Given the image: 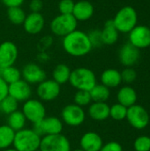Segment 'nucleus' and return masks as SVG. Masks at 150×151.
Wrapping results in <instances>:
<instances>
[{
	"label": "nucleus",
	"instance_id": "31",
	"mask_svg": "<svg viewBox=\"0 0 150 151\" xmlns=\"http://www.w3.org/2000/svg\"><path fill=\"white\" fill-rule=\"evenodd\" d=\"M127 108L120 104H115L110 107V117L117 121L123 120L126 118Z\"/></svg>",
	"mask_w": 150,
	"mask_h": 151
},
{
	"label": "nucleus",
	"instance_id": "26",
	"mask_svg": "<svg viewBox=\"0 0 150 151\" xmlns=\"http://www.w3.org/2000/svg\"><path fill=\"white\" fill-rule=\"evenodd\" d=\"M27 119L22 113V111H15L14 112L11 113L8 115L7 118V124L13 131L18 132L23 128H25Z\"/></svg>",
	"mask_w": 150,
	"mask_h": 151
},
{
	"label": "nucleus",
	"instance_id": "14",
	"mask_svg": "<svg viewBox=\"0 0 150 151\" xmlns=\"http://www.w3.org/2000/svg\"><path fill=\"white\" fill-rule=\"evenodd\" d=\"M21 77L28 84H39L46 80L47 75L40 65L34 63H28L23 67Z\"/></svg>",
	"mask_w": 150,
	"mask_h": 151
},
{
	"label": "nucleus",
	"instance_id": "43",
	"mask_svg": "<svg viewBox=\"0 0 150 151\" xmlns=\"http://www.w3.org/2000/svg\"><path fill=\"white\" fill-rule=\"evenodd\" d=\"M2 70H3V67L0 65V75H1V73H2Z\"/></svg>",
	"mask_w": 150,
	"mask_h": 151
},
{
	"label": "nucleus",
	"instance_id": "27",
	"mask_svg": "<svg viewBox=\"0 0 150 151\" xmlns=\"http://www.w3.org/2000/svg\"><path fill=\"white\" fill-rule=\"evenodd\" d=\"M91 99L93 102H104L110 98L111 91L110 88L105 87L103 84H96L90 91Z\"/></svg>",
	"mask_w": 150,
	"mask_h": 151
},
{
	"label": "nucleus",
	"instance_id": "39",
	"mask_svg": "<svg viewBox=\"0 0 150 151\" xmlns=\"http://www.w3.org/2000/svg\"><path fill=\"white\" fill-rule=\"evenodd\" d=\"M8 96V84L0 76V102Z\"/></svg>",
	"mask_w": 150,
	"mask_h": 151
},
{
	"label": "nucleus",
	"instance_id": "35",
	"mask_svg": "<svg viewBox=\"0 0 150 151\" xmlns=\"http://www.w3.org/2000/svg\"><path fill=\"white\" fill-rule=\"evenodd\" d=\"M122 81L127 84H131L137 79V73L133 67H126L121 73Z\"/></svg>",
	"mask_w": 150,
	"mask_h": 151
},
{
	"label": "nucleus",
	"instance_id": "4",
	"mask_svg": "<svg viewBox=\"0 0 150 151\" xmlns=\"http://www.w3.org/2000/svg\"><path fill=\"white\" fill-rule=\"evenodd\" d=\"M112 21L119 33L128 34L137 26L138 13L133 7L126 5L118 11Z\"/></svg>",
	"mask_w": 150,
	"mask_h": 151
},
{
	"label": "nucleus",
	"instance_id": "13",
	"mask_svg": "<svg viewBox=\"0 0 150 151\" xmlns=\"http://www.w3.org/2000/svg\"><path fill=\"white\" fill-rule=\"evenodd\" d=\"M18 48L14 42L4 41L0 44V65L3 68L13 65L18 58Z\"/></svg>",
	"mask_w": 150,
	"mask_h": 151
},
{
	"label": "nucleus",
	"instance_id": "38",
	"mask_svg": "<svg viewBox=\"0 0 150 151\" xmlns=\"http://www.w3.org/2000/svg\"><path fill=\"white\" fill-rule=\"evenodd\" d=\"M43 8V3L42 0H31L29 4V9L31 12H41Z\"/></svg>",
	"mask_w": 150,
	"mask_h": 151
},
{
	"label": "nucleus",
	"instance_id": "28",
	"mask_svg": "<svg viewBox=\"0 0 150 151\" xmlns=\"http://www.w3.org/2000/svg\"><path fill=\"white\" fill-rule=\"evenodd\" d=\"M0 76L8 85H10L21 79V71H19L14 65L8 66L3 68Z\"/></svg>",
	"mask_w": 150,
	"mask_h": 151
},
{
	"label": "nucleus",
	"instance_id": "36",
	"mask_svg": "<svg viewBox=\"0 0 150 151\" xmlns=\"http://www.w3.org/2000/svg\"><path fill=\"white\" fill-rule=\"evenodd\" d=\"M75 3L73 0H60L58 3V11L60 14H72Z\"/></svg>",
	"mask_w": 150,
	"mask_h": 151
},
{
	"label": "nucleus",
	"instance_id": "2",
	"mask_svg": "<svg viewBox=\"0 0 150 151\" xmlns=\"http://www.w3.org/2000/svg\"><path fill=\"white\" fill-rule=\"evenodd\" d=\"M41 140L34 129L23 128L15 133L12 146L18 151H35L40 149Z\"/></svg>",
	"mask_w": 150,
	"mask_h": 151
},
{
	"label": "nucleus",
	"instance_id": "6",
	"mask_svg": "<svg viewBox=\"0 0 150 151\" xmlns=\"http://www.w3.org/2000/svg\"><path fill=\"white\" fill-rule=\"evenodd\" d=\"M133 128L141 130L147 127L149 124V114L146 108L141 105L134 104L127 108L126 118Z\"/></svg>",
	"mask_w": 150,
	"mask_h": 151
},
{
	"label": "nucleus",
	"instance_id": "21",
	"mask_svg": "<svg viewBox=\"0 0 150 151\" xmlns=\"http://www.w3.org/2000/svg\"><path fill=\"white\" fill-rule=\"evenodd\" d=\"M117 99L118 104L126 106V108L136 104L138 96L134 88L130 86H125L121 88L117 95Z\"/></svg>",
	"mask_w": 150,
	"mask_h": 151
},
{
	"label": "nucleus",
	"instance_id": "33",
	"mask_svg": "<svg viewBox=\"0 0 150 151\" xmlns=\"http://www.w3.org/2000/svg\"><path fill=\"white\" fill-rule=\"evenodd\" d=\"M135 151H150V137L148 135H141L137 137L133 142Z\"/></svg>",
	"mask_w": 150,
	"mask_h": 151
},
{
	"label": "nucleus",
	"instance_id": "7",
	"mask_svg": "<svg viewBox=\"0 0 150 151\" xmlns=\"http://www.w3.org/2000/svg\"><path fill=\"white\" fill-rule=\"evenodd\" d=\"M41 151H71V143L66 136L62 134L45 135L42 137Z\"/></svg>",
	"mask_w": 150,
	"mask_h": 151
},
{
	"label": "nucleus",
	"instance_id": "20",
	"mask_svg": "<svg viewBox=\"0 0 150 151\" xmlns=\"http://www.w3.org/2000/svg\"><path fill=\"white\" fill-rule=\"evenodd\" d=\"M88 113L92 119L103 121L110 118V106L104 102H94L89 105Z\"/></svg>",
	"mask_w": 150,
	"mask_h": 151
},
{
	"label": "nucleus",
	"instance_id": "15",
	"mask_svg": "<svg viewBox=\"0 0 150 151\" xmlns=\"http://www.w3.org/2000/svg\"><path fill=\"white\" fill-rule=\"evenodd\" d=\"M31 95L32 89L30 84L22 79L8 85V96L14 98L18 103L26 102L27 100L30 99Z\"/></svg>",
	"mask_w": 150,
	"mask_h": 151
},
{
	"label": "nucleus",
	"instance_id": "9",
	"mask_svg": "<svg viewBox=\"0 0 150 151\" xmlns=\"http://www.w3.org/2000/svg\"><path fill=\"white\" fill-rule=\"evenodd\" d=\"M62 122L70 127H79L86 119V113L82 107L71 104L65 106L61 111Z\"/></svg>",
	"mask_w": 150,
	"mask_h": 151
},
{
	"label": "nucleus",
	"instance_id": "42",
	"mask_svg": "<svg viewBox=\"0 0 150 151\" xmlns=\"http://www.w3.org/2000/svg\"><path fill=\"white\" fill-rule=\"evenodd\" d=\"M71 151H84V150H82L81 149H76V150H71Z\"/></svg>",
	"mask_w": 150,
	"mask_h": 151
},
{
	"label": "nucleus",
	"instance_id": "19",
	"mask_svg": "<svg viewBox=\"0 0 150 151\" xmlns=\"http://www.w3.org/2000/svg\"><path fill=\"white\" fill-rule=\"evenodd\" d=\"M80 145L84 151H99L103 145V142L97 133L88 132L81 136Z\"/></svg>",
	"mask_w": 150,
	"mask_h": 151
},
{
	"label": "nucleus",
	"instance_id": "25",
	"mask_svg": "<svg viewBox=\"0 0 150 151\" xmlns=\"http://www.w3.org/2000/svg\"><path fill=\"white\" fill-rule=\"evenodd\" d=\"M15 133L8 125L0 126V150H4L12 146Z\"/></svg>",
	"mask_w": 150,
	"mask_h": 151
},
{
	"label": "nucleus",
	"instance_id": "29",
	"mask_svg": "<svg viewBox=\"0 0 150 151\" xmlns=\"http://www.w3.org/2000/svg\"><path fill=\"white\" fill-rule=\"evenodd\" d=\"M26 16L27 14L25 11L21 8V6L7 8V18L9 21L13 25L23 24Z\"/></svg>",
	"mask_w": 150,
	"mask_h": 151
},
{
	"label": "nucleus",
	"instance_id": "32",
	"mask_svg": "<svg viewBox=\"0 0 150 151\" xmlns=\"http://www.w3.org/2000/svg\"><path fill=\"white\" fill-rule=\"evenodd\" d=\"M74 104L80 106L84 107L91 104L92 99L89 91H84V90H77V92L74 95L73 98Z\"/></svg>",
	"mask_w": 150,
	"mask_h": 151
},
{
	"label": "nucleus",
	"instance_id": "3",
	"mask_svg": "<svg viewBox=\"0 0 150 151\" xmlns=\"http://www.w3.org/2000/svg\"><path fill=\"white\" fill-rule=\"evenodd\" d=\"M69 82L75 89L84 91H90L97 84L95 73L86 67H79L72 70Z\"/></svg>",
	"mask_w": 150,
	"mask_h": 151
},
{
	"label": "nucleus",
	"instance_id": "11",
	"mask_svg": "<svg viewBox=\"0 0 150 151\" xmlns=\"http://www.w3.org/2000/svg\"><path fill=\"white\" fill-rule=\"evenodd\" d=\"M129 42L139 50L150 47V27L137 25L129 33Z\"/></svg>",
	"mask_w": 150,
	"mask_h": 151
},
{
	"label": "nucleus",
	"instance_id": "1",
	"mask_svg": "<svg viewBox=\"0 0 150 151\" xmlns=\"http://www.w3.org/2000/svg\"><path fill=\"white\" fill-rule=\"evenodd\" d=\"M62 46L68 55L75 58L84 57L93 50L88 34L77 29L63 37Z\"/></svg>",
	"mask_w": 150,
	"mask_h": 151
},
{
	"label": "nucleus",
	"instance_id": "10",
	"mask_svg": "<svg viewBox=\"0 0 150 151\" xmlns=\"http://www.w3.org/2000/svg\"><path fill=\"white\" fill-rule=\"evenodd\" d=\"M33 129L41 137L45 135L58 134L62 133L63 122L57 117H45L38 123L34 124Z\"/></svg>",
	"mask_w": 150,
	"mask_h": 151
},
{
	"label": "nucleus",
	"instance_id": "22",
	"mask_svg": "<svg viewBox=\"0 0 150 151\" xmlns=\"http://www.w3.org/2000/svg\"><path fill=\"white\" fill-rule=\"evenodd\" d=\"M101 34L103 43L105 45L115 44L118 42L119 36V32L116 28L112 19H109L104 23L103 28L101 30Z\"/></svg>",
	"mask_w": 150,
	"mask_h": 151
},
{
	"label": "nucleus",
	"instance_id": "18",
	"mask_svg": "<svg viewBox=\"0 0 150 151\" xmlns=\"http://www.w3.org/2000/svg\"><path fill=\"white\" fill-rule=\"evenodd\" d=\"M94 12L95 8L92 3L87 0H81L75 3L72 14L78 22H84L91 19Z\"/></svg>",
	"mask_w": 150,
	"mask_h": 151
},
{
	"label": "nucleus",
	"instance_id": "23",
	"mask_svg": "<svg viewBox=\"0 0 150 151\" xmlns=\"http://www.w3.org/2000/svg\"><path fill=\"white\" fill-rule=\"evenodd\" d=\"M101 84L104 85L108 88H117L122 82L121 73L117 69H106L101 74Z\"/></svg>",
	"mask_w": 150,
	"mask_h": 151
},
{
	"label": "nucleus",
	"instance_id": "34",
	"mask_svg": "<svg viewBox=\"0 0 150 151\" xmlns=\"http://www.w3.org/2000/svg\"><path fill=\"white\" fill-rule=\"evenodd\" d=\"M88 39H89V41H90L93 48H99L102 45H103V40H102L101 30H99V29L91 30L88 34Z\"/></svg>",
	"mask_w": 150,
	"mask_h": 151
},
{
	"label": "nucleus",
	"instance_id": "16",
	"mask_svg": "<svg viewBox=\"0 0 150 151\" xmlns=\"http://www.w3.org/2000/svg\"><path fill=\"white\" fill-rule=\"evenodd\" d=\"M140 57V50L132 45L130 42L124 44L119 50V61L126 67H132L133 65H134L139 61Z\"/></svg>",
	"mask_w": 150,
	"mask_h": 151
},
{
	"label": "nucleus",
	"instance_id": "24",
	"mask_svg": "<svg viewBox=\"0 0 150 151\" xmlns=\"http://www.w3.org/2000/svg\"><path fill=\"white\" fill-rule=\"evenodd\" d=\"M71 69L65 64H58L55 66L52 72V80L55 81L57 84L63 85L69 82Z\"/></svg>",
	"mask_w": 150,
	"mask_h": 151
},
{
	"label": "nucleus",
	"instance_id": "44",
	"mask_svg": "<svg viewBox=\"0 0 150 151\" xmlns=\"http://www.w3.org/2000/svg\"><path fill=\"white\" fill-rule=\"evenodd\" d=\"M35 151H41V150H40V149H39V150H35Z\"/></svg>",
	"mask_w": 150,
	"mask_h": 151
},
{
	"label": "nucleus",
	"instance_id": "46",
	"mask_svg": "<svg viewBox=\"0 0 150 151\" xmlns=\"http://www.w3.org/2000/svg\"><path fill=\"white\" fill-rule=\"evenodd\" d=\"M149 48H150V47H149Z\"/></svg>",
	"mask_w": 150,
	"mask_h": 151
},
{
	"label": "nucleus",
	"instance_id": "40",
	"mask_svg": "<svg viewBox=\"0 0 150 151\" xmlns=\"http://www.w3.org/2000/svg\"><path fill=\"white\" fill-rule=\"evenodd\" d=\"M25 0H1V2L5 5L7 8L10 7H18L23 4Z\"/></svg>",
	"mask_w": 150,
	"mask_h": 151
},
{
	"label": "nucleus",
	"instance_id": "5",
	"mask_svg": "<svg viewBox=\"0 0 150 151\" xmlns=\"http://www.w3.org/2000/svg\"><path fill=\"white\" fill-rule=\"evenodd\" d=\"M78 21L72 14H59L56 16L50 24V31L53 35L65 37L77 29Z\"/></svg>",
	"mask_w": 150,
	"mask_h": 151
},
{
	"label": "nucleus",
	"instance_id": "8",
	"mask_svg": "<svg viewBox=\"0 0 150 151\" xmlns=\"http://www.w3.org/2000/svg\"><path fill=\"white\" fill-rule=\"evenodd\" d=\"M22 113L27 120L36 124L46 117V109L42 102L37 99H28L24 102Z\"/></svg>",
	"mask_w": 150,
	"mask_h": 151
},
{
	"label": "nucleus",
	"instance_id": "17",
	"mask_svg": "<svg viewBox=\"0 0 150 151\" xmlns=\"http://www.w3.org/2000/svg\"><path fill=\"white\" fill-rule=\"evenodd\" d=\"M22 25L27 34L37 35L42 31L45 25V19L41 12H30L26 16Z\"/></svg>",
	"mask_w": 150,
	"mask_h": 151
},
{
	"label": "nucleus",
	"instance_id": "37",
	"mask_svg": "<svg viewBox=\"0 0 150 151\" xmlns=\"http://www.w3.org/2000/svg\"><path fill=\"white\" fill-rule=\"evenodd\" d=\"M99 151H123V148L118 142H110L103 144Z\"/></svg>",
	"mask_w": 150,
	"mask_h": 151
},
{
	"label": "nucleus",
	"instance_id": "12",
	"mask_svg": "<svg viewBox=\"0 0 150 151\" xmlns=\"http://www.w3.org/2000/svg\"><path fill=\"white\" fill-rule=\"evenodd\" d=\"M60 85L53 80H44L38 84L36 94L38 97L44 102L55 100L60 94Z\"/></svg>",
	"mask_w": 150,
	"mask_h": 151
},
{
	"label": "nucleus",
	"instance_id": "45",
	"mask_svg": "<svg viewBox=\"0 0 150 151\" xmlns=\"http://www.w3.org/2000/svg\"><path fill=\"white\" fill-rule=\"evenodd\" d=\"M149 27H150V20H149Z\"/></svg>",
	"mask_w": 150,
	"mask_h": 151
},
{
	"label": "nucleus",
	"instance_id": "30",
	"mask_svg": "<svg viewBox=\"0 0 150 151\" xmlns=\"http://www.w3.org/2000/svg\"><path fill=\"white\" fill-rule=\"evenodd\" d=\"M18 109V102L10 96H7L0 102V111L6 115H9Z\"/></svg>",
	"mask_w": 150,
	"mask_h": 151
},
{
	"label": "nucleus",
	"instance_id": "41",
	"mask_svg": "<svg viewBox=\"0 0 150 151\" xmlns=\"http://www.w3.org/2000/svg\"><path fill=\"white\" fill-rule=\"evenodd\" d=\"M2 151H18V150H15L14 148H13V149L9 148V149H6V150H2Z\"/></svg>",
	"mask_w": 150,
	"mask_h": 151
}]
</instances>
